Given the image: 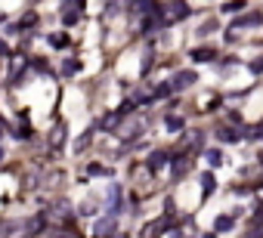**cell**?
<instances>
[{
	"label": "cell",
	"instance_id": "5b68a950",
	"mask_svg": "<svg viewBox=\"0 0 263 238\" xmlns=\"http://www.w3.org/2000/svg\"><path fill=\"white\" fill-rule=\"evenodd\" d=\"M115 226H118V223H115V217H105V220H99V223H96V229H93V232H96V238H108V235L115 238Z\"/></svg>",
	"mask_w": 263,
	"mask_h": 238
},
{
	"label": "cell",
	"instance_id": "30bf717a",
	"mask_svg": "<svg viewBox=\"0 0 263 238\" xmlns=\"http://www.w3.org/2000/svg\"><path fill=\"white\" fill-rule=\"evenodd\" d=\"M71 44V37L65 34V31H56V34H50V47H56V50H65Z\"/></svg>",
	"mask_w": 263,
	"mask_h": 238
},
{
	"label": "cell",
	"instance_id": "8fae6325",
	"mask_svg": "<svg viewBox=\"0 0 263 238\" xmlns=\"http://www.w3.org/2000/svg\"><path fill=\"white\" fill-rule=\"evenodd\" d=\"M248 238H263V214H257L254 223L248 226Z\"/></svg>",
	"mask_w": 263,
	"mask_h": 238
},
{
	"label": "cell",
	"instance_id": "2e32d148",
	"mask_svg": "<svg viewBox=\"0 0 263 238\" xmlns=\"http://www.w3.org/2000/svg\"><path fill=\"white\" fill-rule=\"evenodd\" d=\"M111 173V167H102V164H90L87 167V176H108Z\"/></svg>",
	"mask_w": 263,
	"mask_h": 238
},
{
	"label": "cell",
	"instance_id": "ffe728a7",
	"mask_svg": "<svg viewBox=\"0 0 263 238\" xmlns=\"http://www.w3.org/2000/svg\"><path fill=\"white\" fill-rule=\"evenodd\" d=\"M90 136H93V130H84V133H81V139L74 142V152H84V148H87V142H90Z\"/></svg>",
	"mask_w": 263,
	"mask_h": 238
},
{
	"label": "cell",
	"instance_id": "7a4b0ae2",
	"mask_svg": "<svg viewBox=\"0 0 263 238\" xmlns=\"http://www.w3.org/2000/svg\"><path fill=\"white\" fill-rule=\"evenodd\" d=\"M257 25H263V13H248V16H242V19L232 22V31L229 34H236L239 28H257Z\"/></svg>",
	"mask_w": 263,
	"mask_h": 238
},
{
	"label": "cell",
	"instance_id": "ba28073f",
	"mask_svg": "<svg viewBox=\"0 0 263 238\" xmlns=\"http://www.w3.org/2000/svg\"><path fill=\"white\" fill-rule=\"evenodd\" d=\"M65 136H68V127H65V124L59 121V124H56V127L50 130V145H53V148H59V145L65 142Z\"/></svg>",
	"mask_w": 263,
	"mask_h": 238
},
{
	"label": "cell",
	"instance_id": "cb8c5ba5",
	"mask_svg": "<svg viewBox=\"0 0 263 238\" xmlns=\"http://www.w3.org/2000/svg\"><path fill=\"white\" fill-rule=\"evenodd\" d=\"M248 139H257V136H263V124H257V127H248V133H245Z\"/></svg>",
	"mask_w": 263,
	"mask_h": 238
},
{
	"label": "cell",
	"instance_id": "7402d4cb",
	"mask_svg": "<svg viewBox=\"0 0 263 238\" xmlns=\"http://www.w3.org/2000/svg\"><path fill=\"white\" fill-rule=\"evenodd\" d=\"M164 127L167 130H183V117H177V114H170L167 121H164Z\"/></svg>",
	"mask_w": 263,
	"mask_h": 238
},
{
	"label": "cell",
	"instance_id": "44dd1931",
	"mask_svg": "<svg viewBox=\"0 0 263 238\" xmlns=\"http://www.w3.org/2000/svg\"><path fill=\"white\" fill-rule=\"evenodd\" d=\"M173 93V84H158L155 87V99H164V96H170Z\"/></svg>",
	"mask_w": 263,
	"mask_h": 238
},
{
	"label": "cell",
	"instance_id": "484cf974",
	"mask_svg": "<svg viewBox=\"0 0 263 238\" xmlns=\"http://www.w3.org/2000/svg\"><path fill=\"white\" fill-rule=\"evenodd\" d=\"M204 158H208V164H214V167L220 164V152H217V148H211V152H208Z\"/></svg>",
	"mask_w": 263,
	"mask_h": 238
},
{
	"label": "cell",
	"instance_id": "6da1fadb",
	"mask_svg": "<svg viewBox=\"0 0 263 238\" xmlns=\"http://www.w3.org/2000/svg\"><path fill=\"white\" fill-rule=\"evenodd\" d=\"M81 10H84V4H62V7H59L62 22H65V25H74V22L81 19Z\"/></svg>",
	"mask_w": 263,
	"mask_h": 238
},
{
	"label": "cell",
	"instance_id": "4316f807",
	"mask_svg": "<svg viewBox=\"0 0 263 238\" xmlns=\"http://www.w3.org/2000/svg\"><path fill=\"white\" fill-rule=\"evenodd\" d=\"M0 53H7V44H4V41H0Z\"/></svg>",
	"mask_w": 263,
	"mask_h": 238
},
{
	"label": "cell",
	"instance_id": "9c48e42d",
	"mask_svg": "<svg viewBox=\"0 0 263 238\" xmlns=\"http://www.w3.org/2000/svg\"><path fill=\"white\" fill-rule=\"evenodd\" d=\"M121 117H124L121 111H108V114L102 117V121H99V127H102V130H115V127L121 124Z\"/></svg>",
	"mask_w": 263,
	"mask_h": 238
},
{
	"label": "cell",
	"instance_id": "f546056e",
	"mask_svg": "<svg viewBox=\"0 0 263 238\" xmlns=\"http://www.w3.org/2000/svg\"><path fill=\"white\" fill-rule=\"evenodd\" d=\"M115 238H127V235H115Z\"/></svg>",
	"mask_w": 263,
	"mask_h": 238
},
{
	"label": "cell",
	"instance_id": "8992f818",
	"mask_svg": "<svg viewBox=\"0 0 263 238\" xmlns=\"http://www.w3.org/2000/svg\"><path fill=\"white\" fill-rule=\"evenodd\" d=\"M164 229H167V220H155V223H149V226H142L139 238H158V235H161Z\"/></svg>",
	"mask_w": 263,
	"mask_h": 238
},
{
	"label": "cell",
	"instance_id": "52a82bcc",
	"mask_svg": "<svg viewBox=\"0 0 263 238\" xmlns=\"http://www.w3.org/2000/svg\"><path fill=\"white\" fill-rule=\"evenodd\" d=\"M170 16H167V22H183L186 16H189V7H186V4H167L164 7Z\"/></svg>",
	"mask_w": 263,
	"mask_h": 238
},
{
	"label": "cell",
	"instance_id": "d6986e66",
	"mask_svg": "<svg viewBox=\"0 0 263 238\" xmlns=\"http://www.w3.org/2000/svg\"><path fill=\"white\" fill-rule=\"evenodd\" d=\"M186 170H189V161H186V158H180V161H173V176H177V180H180V176H183Z\"/></svg>",
	"mask_w": 263,
	"mask_h": 238
},
{
	"label": "cell",
	"instance_id": "603a6c76",
	"mask_svg": "<svg viewBox=\"0 0 263 238\" xmlns=\"http://www.w3.org/2000/svg\"><path fill=\"white\" fill-rule=\"evenodd\" d=\"M239 10H245L242 0H236V4H223V13H239Z\"/></svg>",
	"mask_w": 263,
	"mask_h": 238
},
{
	"label": "cell",
	"instance_id": "83f0119b",
	"mask_svg": "<svg viewBox=\"0 0 263 238\" xmlns=\"http://www.w3.org/2000/svg\"><path fill=\"white\" fill-rule=\"evenodd\" d=\"M4 158H7V152H4V148H0V161H4Z\"/></svg>",
	"mask_w": 263,
	"mask_h": 238
},
{
	"label": "cell",
	"instance_id": "d4e9b609",
	"mask_svg": "<svg viewBox=\"0 0 263 238\" xmlns=\"http://www.w3.org/2000/svg\"><path fill=\"white\" fill-rule=\"evenodd\" d=\"M248 68H251V74H263V56H260V59H254Z\"/></svg>",
	"mask_w": 263,
	"mask_h": 238
},
{
	"label": "cell",
	"instance_id": "e0dca14e",
	"mask_svg": "<svg viewBox=\"0 0 263 238\" xmlns=\"http://www.w3.org/2000/svg\"><path fill=\"white\" fill-rule=\"evenodd\" d=\"M201 186H204V192H201V195L208 198V195L214 192V186H217V183H214V173H204V176H201Z\"/></svg>",
	"mask_w": 263,
	"mask_h": 238
},
{
	"label": "cell",
	"instance_id": "3957f363",
	"mask_svg": "<svg viewBox=\"0 0 263 238\" xmlns=\"http://www.w3.org/2000/svg\"><path fill=\"white\" fill-rule=\"evenodd\" d=\"M118 204H121V189L111 186V189H108V198H105V214L115 217V214H118Z\"/></svg>",
	"mask_w": 263,
	"mask_h": 238
},
{
	"label": "cell",
	"instance_id": "5bb4252c",
	"mask_svg": "<svg viewBox=\"0 0 263 238\" xmlns=\"http://www.w3.org/2000/svg\"><path fill=\"white\" fill-rule=\"evenodd\" d=\"M217 136H220L223 142H239V133H236L232 127H220V130H217Z\"/></svg>",
	"mask_w": 263,
	"mask_h": 238
},
{
	"label": "cell",
	"instance_id": "7c38bea8",
	"mask_svg": "<svg viewBox=\"0 0 263 238\" xmlns=\"http://www.w3.org/2000/svg\"><path fill=\"white\" fill-rule=\"evenodd\" d=\"M161 164H167V152H152V155H149V167H152V170H158Z\"/></svg>",
	"mask_w": 263,
	"mask_h": 238
},
{
	"label": "cell",
	"instance_id": "9a60e30c",
	"mask_svg": "<svg viewBox=\"0 0 263 238\" xmlns=\"http://www.w3.org/2000/svg\"><path fill=\"white\" fill-rule=\"evenodd\" d=\"M214 56H217V53L208 50V47H204V50H192V59H195V62H211Z\"/></svg>",
	"mask_w": 263,
	"mask_h": 238
},
{
	"label": "cell",
	"instance_id": "4fadbf2b",
	"mask_svg": "<svg viewBox=\"0 0 263 238\" xmlns=\"http://www.w3.org/2000/svg\"><path fill=\"white\" fill-rule=\"evenodd\" d=\"M232 226H236V217H217V223H214L217 232H229Z\"/></svg>",
	"mask_w": 263,
	"mask_h": 238
},
{
	"label": "cell",
	"instance_id": "4dcf8cb0",
	"mask_svg": "<svg viewBox=\"0 0 263 238\" xmlns=\"http://www.w3.org/2000/svg\"><path fill=\"white\" fill-rule=\"evenodd\" d=\"M59 238H68V235H59Z\"/></svg>",
	"mask_w": 263,
	"mask_h": 238
},
{
	"label": "cell",
	"instance_id": "f1b7e54d",
	"mask_svg": "<svg viewBox=\"0 0 263 238\" xmlns=\"http://www.w3.org/2000/svg\"><path fill=\"white\" fill-rule=\"evenodd\" d=\"M201 238H214V235H201Z\"/></svg>",
	"mask_w": 263,
	"mask_h": 238
},
{
	"label": "cell",
	"instance_id": "ac0fdd59",
	"mask_svg": "<svg viewBox=\"0 0 263 238\" xmlns=\"http://www.w3.org/2000/svg\"><path fill=\"white\" fill-rule=\"evenodd\" d=\"M81 71V62L78 59H68L65 65H62V74H78Z\"/></svg>",
	"mask_w": 263,
	"mask_h": 238
},
{
	"label": "cell",
	"instance_id": "277c9868",
	"mask_svg": "<svg viewBox=\"0 0 263 238\" xmlns=\"http://www.w3.org/2000/svg\"><path fill=\"white\" fill-rule=\"evenodd\" d=\"M195 81H198V74H195V71H180L170 84H173V90H186V87H192Z\"/></svg>",
	"mask_w": 263,
	"mask_h": 238
}]
</instances>
